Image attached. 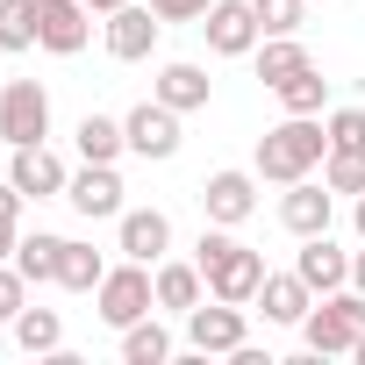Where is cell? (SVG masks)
<instances>
[{
    "instance_id": "74e56055",
    "label": "cell",
    "mask_w": 365,
    "mask_h": 365,
    "mask_svg": "<svg viewBox=\"0 0 365 365\" xmlns=\"http://www.w3.org/2000/svg\"><path fill=\"white\" fill-rule=\"evenodd\" d=\"M351 358H358V365H365V336H358V344H351Z\"/></svg>"
},
{
    "instance_id": "52a82bcc",
    "label": "cell",
    "mask_w": 365,
    "mask_h": 365,
    "mask_svg": "<svg viewBox=\"0 0 365 365\" xmlns=\"http://www.w3.org/2000/svg\"><path fill=\"white\" fill-rule=\"evenodd\" d=\"M93 36V8L86 0H36V43L51 58H79Z\"/></svg>"
},
{
    "instance_id": "44dd1931",
    "label": "cell",
    "mask_w": 365,
    "mask_h": 365,
    "mask_svg": "<svg viewBox=\"0 0 365 365\" xmlns=\"http://www.w3.org/2000/svg\"><path fill=\"white\" fill-rule=\"evenodd\" d=\"M58 258H65V237H51V230H36V237L15 244V272H22L29 287H51V279H58Z\"/></svg>"
},
{
    "instance_id": "d6a6232c",
    "label": "cell",
    "mask_w": 365,
    "mask_h": 365,
    "mask_svg": "<svg viewBox=\"0 0 365 365\" xmlns=\"http://www.w3.org/2000/svg\"><path fill=\"white\" fill-rule=\"evenodd\" d=\"M22 201H29V194L15 187V179H0V222H22Z\"/></svg>"
},
{
    "instance_id": "5b68a950",
    "label": "cell",
    "mask_w": 365,
    "mask_h": 365,
    "mask_svg": "<svg viewBox=\"0 0 365 365\" xmlns=\"http://www.w3.org/2000/svg\"><path fill=\"white\" fill-rule=\"evenodd\" d=\"M0 136H8L15 150L51 136V93L36 79H8V86H0Z\"/></svg>"
},
{
    "instance_id": "f1b7e54d",
    "label": "cell",
    "mask_w": 365,
    "mask_h": 365,
    "mask_svg": "<svg viewBox=\"0 0 365 365\" xmlns=\"http://www.w3.org/2000/svg\"><path fill=\"white\" fill-rule=\"evenodd\" d=\"M251 8H258V29L265 36H294L301 15H308V0H251Z\"/></svg>"
},
{
    "instance_id": "4dcf8cb0",
    "label": "cell",
    "mask_w": 365,
    "mask_h": 365,
    "mask_svg": "<svg viewBox=\"0 0 365 365\" xmlns=\"http://www.w3.org/2000/svg\"><path fill=\"white\" fill-rule=\"evenodd\" d=\"M22 308H29V279H22L15 258H8V265H0V322H15Z\"/></svg>"
},
{
    "instance_id": "277c9868",
    "label": "cell",
    "mask_w": 365,
    "mask_h": 365,
    "mask_svg": "<svg viewBox=\"0 0 365 365\" xmlns=\"http://www.w3.org/2000/svg\"><path fill=\"white\" fill-rule=\"evenodd\" d=\"M93 308H101V322H108V329H129V322H143V315L158 308V265H143V258H129V265H108V279L93 287Z\"/></svg>"
},
{
    "instance_id": "30bf717a",
    "label": "cell",
    "mask_w": 365,
    "mask_h": 365,
    "mask_svg": "<svg viewBox=\"0 0 365 365\" xmlns=\"http://www.w3.org/2000/svg\"><path fill=\"white\" fill-rule=\"evenodd\" d=\"M158 29H165L158 8H136V0H122V8L108 15V58H122V65L150 58V51H158Z\"/></svg>"
},
{
    "instance_id": "1f68e13d",
    "label": "cell",
    "mask_w": 365,
    "mask_h": 365,
    "mask_svg": "<svg viewBox=\"0 0 365 365\" xmlns=\"http://www.w3.org/2000/svg\"><path fill=\"white\" fill-rule=\"evenodd\" d=\"M150 8H158L165 22H201V15L215 8V0H150Z\"/></svg>"
},
{
    "instance_id": "ac0fdd59",
    "label": "cell",
    "mask_w": 365,
    "mask_h": 365,
    "mask_svg": "<svg viewBox=\"0 0 365 365\" xmlns=\"http://www.w3.org/2000/svg\"><path fill=\"white\" fill-rule=\"evenodd\" d=\"M72 143H79V158H86V165H115V158L129 150V129H122L115 115H79Z\"/></svg>"
},
{
    "instance_id": "9c48e42d",
    "label": "cell",
    "mask_w": 365,
    "mask_h": 365,
    "mask_svg": "<svg viewBox=\"0 0 365 365\" xmlns=\"http://www.w3.org/2000/svg\"><path fill=\"white\" fill-rule=\"evenodd\" d=\"M122 129H129V150H136V158H172V150H179V108H165L158 93L136 101V108L122 115Z\"/></svg>"
},
{
    "instance_id": "5bb4252c",
    "label": "cell",
    "mask_w": 365,
    "mask_h": 365,
    "mask_svg": "<svg viewBox=\"0 0 365 365\" xmlns=\"http://www.w3.org/2000/svg\"><path fill=\"white\" fill-rule=\"evenodd\" d=\"M201 208H208V222H222V230L251 222V215H258V179H251V172H215L208 187H201Z\"/></svg>"
},
{
    "instance_id": "2e32d148",
    "label": "cell",
    "mask_w": 365,
    "mask_h": 365,
    "mask_svg": "<svg viewBox=\"0 0 365 365\" xmlns=\"http://www.w3.org/2000/svg\"><path fill=\"white\" fill-rule=\"evenodd\" d=\"M65 201H72L86 222H108V215H122V172H115V165H86V172H72Z\"/></svg>"
},
{
    "instance_id": "83f0119b",
    "label": "cell",
    "mask_w": 365,
    "mask_h": 365,
    "mask_svg": "<svg viewBox=\"0 0 365 365\" xmlns=\"http://www.w3.org/2000/svg\"><path fill=\"white\" fill-rule=\"evenodd\" d=\"M322 179H329V194H365V150H329Z\"/></svg>"
},
{
    "instance_id": "7a4b0ae2",
    "label": "cell",
    "mask_w": 365,
    "mask_h": 365,
    "mask_svg": "<svg viewBox=\"0 0 365 365\" xmlns=\"http://www.w3.org/2000/svg\"><path fill=\"white\" fill-rule=\"evenodd\" d=\"M322 158H329V129H322L315 115H287L279 129L258 136V179H272V187H294V179H308Z\"/></svg>"
},
{
    "instance_id": "e575fe53",
    "label": "cell",
    "mask_w": 365,
    "mask_h": 365,
    "mask_svg": "<svg viewBox=\"0 0 365 365\" xmlns=\"http://www.w3.org/2000/svg\"><path fill=\"white\" fill-rule=\"evenodd\" d=\"M351 287L365 294V251H351Z\"/></svg>"
},
{
    "instance_id": "7c38bea8",
    "label": "cell",
    "mask_w": 365,
    "mask_h": 365,
    "mask_svg": "<svg viewBox=\"0 0 365 365\" xmlns=\"http://www.w3.org/2000/svg\"><path fill=\"white\" fill-rule=\"evenodd\" d=\"M329 215H336L329 179H294V187L279 194V222H287L294 237H322V230H329Z\"/></svg>"
},
{
    "instance_id": "9a60e30c",
    "label": "cell",
    "mask_w": 365,
    "mask_h": 365,
    "mask_svg": "<svg viewBox=\"0 0 365 365\" xmlns=\"http://www.w3.org/2000/svg\"><path fill=\"white\" fill-rule=\"evenodd\" d=\"M115 222H122V230H115V237H122V258L158 265V258L172 251V215H165V208H122Z\"/></svg>"
},
{
    "instance_id": "f546056e",
    "label": "cell",
    "mask_w": 365,
    "mask_h": 365,
    "mask_svg": "<svg viewBox=\"0 0 365 365\" xmlns=\"http://www.w3.org/2000/svg\"><path fill=\"white\" fill-rule=\"evenodd\" d=\"M322 129H329V150H365V108H336Z\"/></svg>"
},
{
    "instance_id": "4fadbf2b",
    "label": "cell",
    "mask_w": 365,
    "mask_h": 365,
    "mask_svg": "<svg viewBox=\"0 0 365 365\" xmlns=\"http://www.w3.org/2000/svg\"><path fill=\"white\" fill-rule=\"evenodd\" d=\"M294 272H301V279H308V294L322 301V294L351 287V251H336V244H329V230H322V237H301V251H294Z\"/></svg>"
},
{
    "instance_id": "8d00e7d4",
    "label": "cell",
    "mask_w": 365,
    "mask_h": 365,
    "mask_svg": "<svg viewBox=\"0 0 365 365\" xmlns=\"http://www.w3.org/2000/svg\"><path fill=\"white\" fill-rule=\"evenodd\" d=\"M86 8H93V15H115V8H122V0H86Z\"/></svg>"
},
{
    "instance_id": "d4e9b609",
    "label": "cell",
    "mask_w": 365,
    "mask_h": 365,
    "mask_svg": "<svg viewBox=\"0 0 365 365\" xmlns=\"http://www.w3.org/2000/svg\"><path fill=\"white\" fill-rule=\"evenodd\" d=\"M122 358H129V365H165V358H172V329L150 322V315L129 322V329H122Z\"/></svg>"
},
{
    "instance_id": "e0dca14e",
    "label": "cell",
    "mask_w": 365,
    "mask_h": 365,
    "mask_svg": "<svg viewBox=\"0 0 365 365\" xmlns=\"http://www.w3.org/2000/svg\"><path fill=\"white\" fill-rule=\"evenodd\" d=\"M258 308H265V322H287V329H301V315L315 308V294H308V279H301V272H265V287H258Z\"/></svg>"
},
{
    "instance_id": "8fae6325",
    "label": "cell",
    "mask_w": 365,
    "mask_h": 365,
    "mask_svg": "<svg viewBox=\"0 0 365 365\" xmlns=\"http://www.w3.org/2000/svg\"><path fill=\"white\" fill-rule=\"evenodd\" d=\"M8 179H15L29 201H58V194L72 187V172H65V158H58L51 143H22L15 165H8Z\"/></svg>"
},
{
    "instance_id": "d590c367",
    "label": "cell",
    "mask_w": 365,
    "mask_h": 365,
    "mask_svg": "<svg viewBox=\"0 0 365 365\" xmlns=\"http://www.w3.org/2000/svg\"><path fill=\"white\" fill-rule=\"evenodd\" d=\"M351 222H358V237H365V194H358V201H351Z\"/></svg>"
},
{
    "instance_id": "ffe728a7",
    "label": "cell",
    "mask_w": 365,
    "mask_h": 365,
    "mask_svg": "<svg viewBox=\"0 0 365 365\" xmlns=\"http://www.w3.org/2000/svg\"><path fill=\"white\" fill-rule=\"evenodd\" d=\"M201 294H208V272L201 265H165L158 258V308L187 315V308H201Z\"/></svg>"
},
{
    "instance_id": "4316f807",
    "label": "cell",
    "mask_w": 365,
    "mask_h": 365,
    "mask_svg": "<svg viewBox=\"0 0 365 365\" xmlns=\"http://www.w3.org/2000/svg\"><path fill=\"white\" fill-rule=\"evenodd\" d=\"M36 43V0H0V51Z\"/></svg>"
},
{
    "instance_id": "484cf974",
    "label": "cell",
    "mask_w": 365,
    "mask_h": 365,
    "mask_svg": "<svg viewBox=\"0 0 365 365\" xmlns=\"http://www.w3.org/2000/svg\"><path fill=\"white\" fill-rule=\"evenodd\" d=\"M272 93H279V108H287V115H322V93H329V79H322V72L308 65V72H294V79H279Z\"/></svg>"
},
{
    "instance_id": "d6986e66",
    "label": "cell",
    "mask_w": 365,
    "mask_h": 365,
    "mask_svg": "<svg viewBox=\"0 0 365 365\" xmlns=\"http://www.w3.org/2000/svg\"><path fill=\"white\" fill-rule=\"evenodd\" d=\"M208 93H215V79H208L201 65H165V72H158V101H165V108H179V115L208 108Z\"/></svg>"
},
{
    "instance_id": "ba28073f",
    "label": "cell",
    "mask_w": 365,
    "mask_h": 365,
    "mask_svg": "<svg viewBox=\"0 0 365 365\" xmlns=\"http://www.w3.org/2000/svg\"><path fill=\"white\" fill-rule=\"evenodd\" d=\"M201 29H208V51H215V58H251L258 36H265L251 0H215V8L201 15Z\"/></svg>"
},
{
    "instance_id": "836d02e7",
    "label": "cell",
    "mask_w": 365,
    "mask_h": 365,
    "mask_svg": "<svg viewBox=\"0 0 365 365\" xmlns=\"http://www.w3.org/2000/svg\"><path fill=\"white\" fill-rule=\"evenodd\" d=\"M15 244H22V230H15V222H0V265L15 258Z\"/></svg>"
},
{
    "instance_id": "cb8c5ba5",
    "label": "cell",
    "mask_w": 365,
    "mask_h": 365,
    "mask_svg": "<svg viewBox=\"0 0 365 365\" xmlns=\"http://www.w3.org/2000/svg\"><path fill=\"white\" fill-rule=\"evenodd\" d=\"M8 329H15V344H22L29 358H36V351H65V322H58V308H22Z\"/></svg>"
},
{
    "instance_id": "603a6c76",
    "label": "cell",
    "mask_w": 365,
    "mask_h": 365,
    "mask_svg": "<svg viewBox=\"0 0 365 365\" xmlns=\"http://www.w3.org/2000/svg\"><path fill=\"white\" fill-rule=\"evenodd\" d=\"M108 279V258L93 251V244H72L65 237V258H58V287H72V294H93Z\"/></svg>"
},
{
    "instance_id": "7402d4cb",
    "label": "cell",
    "mask_w": 365,
    "mask_h": 365,
    "mask_svg": "<svg viewBox=\"0 0 365 365\" xmlns=\"http://www.w3.org/2000/svg\"><path fill=\"white\" fill-rule=\"evenodd\" d=\"M315 58L301 51V36H258V79L265 86H279V79H294V72H308Z\"/></svg>"
},
{
    "instance_id": "3957f363",
    "label": "cell",
    "mask_w": 365,
    "mask_h": 365,
    "mask_svg": "<svg viewBox=\"0 0 365 365\" xmlns=\"http://www.w3.org/2000/svg\"><path fill=\"white\" fill-rule=\"evenodd\" d=\"M301 336H308L315 358H351V344L365 336V294H358V287L322 294V308L301 315Z\"/></svg>"
},
{
    "instance_id": "6da1fadb",
    "label": "cell",
    "mask_w": 365,
    "mask_h": 365,
    "mask_svg": "<svg viewBox=\"0 0 365 365\" xmlns=\"http://www.w3.org/2000/svg\"><path fill=\"white\" fill-rule=\"evenodd\" d=\"M194 265L208 272V294H215V301H237V308H251V301H258V287H265V251L237 244L222 222H215V230H201Z\"/></svg>"
},
{
    "instance_id": "8992f818",
    "label": "cell",
    "mask_w": 365,
    "mask_h": 365,
    "mask_svg": "<svg viewBox=\"0 0 365 365\" xmlns=\"http://www.w3.org/2000/svg\"><path fill=\"white\" fill-rule=\"evenodd\" d=\"M187 344H194V358H230L237 344H251V329H244V308L237 301H201V308H187Z\"/></svg>"
}]
</instances>
